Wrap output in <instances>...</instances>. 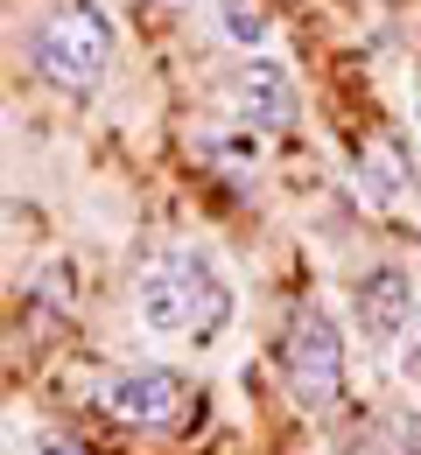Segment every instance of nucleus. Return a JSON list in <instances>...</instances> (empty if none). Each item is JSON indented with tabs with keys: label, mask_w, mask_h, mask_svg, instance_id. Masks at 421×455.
<instances>
[{
	"label": "nucleus",
	"mask_w": 421,
	"mask_h": 455,
	"mask_svg": "<svg viewBox=\"0 0 421 455\" xmlns=\"http://www.w3.org/2000/svg\"><path fill=\"white\" fill-rule=\"evenodd\" d=\"M232 106H239V126H246V133H288L296 113H302L296 77H288L281 63H260V57L239 63V77H232Z\"/></svg>",
	"instance_id": "obj_6"
},
{
	"label": "nucleus",
	"mask_w": 421,
	"mask_h": 455,
	"mask_svg": "<svg viewBox=\"0 0 421 455\" xmlns=\"http://www.w3.org/2000/svg\"><path fill=\"white\" fill-rule=\"evenodd\" d=\"M281 379H288V399L302 413H330L344 399V337L330 323V308L302 301L288 315V337H281Z\"/></svg>",
	"instance_id": "obj_3"
},
{
	"label": "nucleus",
	"mask_w": 421,
	"mask_h": 455,
	"mask_svg": "<svg viewBox=\"0 0 421 455\" xmlns=\"http://www.w3.org/2000/svg\"><path fill=\"white\" fill-rule=\"evenodd\" d=\"M28 63H36V77L50 92L92 99L106 84V70H113V21L92 0H57L28 36Z\"/></svg>",
	"instance_id": "obj_2"
},
{
	"label": "nucleus",
	"mask_w": 421,
	"mask_h": 455,
	"mask_svg": "<svg viewBox=\"0 0 421 455\" xmlns=\"http://www.w3.org/2000/svg\"><path fill=\"white\" fill-rule=\"evenodd\" d=\"M155 7H190V0H155Z\"/></svg>",
	"instance_id": "obj_11"
},
{
	"label": "nucleus",
	"mask_w": 421,
	"mask_h": 455,
	"mask_svg": "<svg viewBox=\"0 0 421 455\" xmlns=\"http://www.w3.org/2000/svg\"><path fill=\"white\" fill-rule=\"evenodd\" d=\"M352 455H421V413H408V406L379 413L359 442H352Z\"/></svg>",
	"instance_id": "obj_8"
},
{
	"label": "nucleus",
	"mask_w": 421,
	"mask_h": 455,
	"mask_svg": "<svg viewBox=\"0 0 421 455\" xmlns=\"http://www.w3.org/2000/svg\"><path fill=\"white\" fill-rule=\"evenodd\" d=\"M92 399H99L106 420L141 427V435H169V427L190 420V386H182V371H169V364H126Z\"/></svg>",
	"instance_id": "obj_4"
},
{
	"label": "nucleus",
	"mask_w": 421,
	"mask_h": 455,
	"mask_svg": "<svg viewBox=\"0 0 421 455\" xmlns=\"http://www.w3.org/2000/svg\"><path fill=\"white\" fill-rule=\"evenodd\" d=\"M352 308H359V330L372 350H393L415 323V281L408 267H365L359 287H352Z\"/></svg>",
	"instance_id": "obj_5"
},
{
	"label": "nucleus",
	"mask_w": 421,
	"mask_h": 455,
	"mask_svg": "<svg viewBox=\"0 0 421 455\" xmlns=\"http://www.w3.org/2000/svg\"><path fill=\"white\" fill-rule=\"evenodd\" d=\"M134 308L155 337H182V343H218L232 323V281L211 267V252L176 245L162 259L141 267L134 281Z\"/></svg>",
	"instance_id": "obj_1"
},
{
	"label": "nucleus",
	"mask_w": 421,
	"mask_h": 455,
	"mask_svg": "<svg viewBox=\"0 0 421 455\" xmlns=\"http://www.w3.org/2000/svg\"><path fill=\"white\" fill-rule=\"evenodd\" d=\"M408 337H415V343H408V357H401V371H408V379H421V323H408Z\"/></svg>",
	"instance_id": "obj_10"
},
{
	"label": "nucleus",
	"mask_w": 421,
	"mask_h": 455,
	"mask_svg": "<svg viewBox=\"0 0 421 455\" xmlns=\"http://www.w3.org/2000/svg\"><path fill=\"white\" fill-rule=\"evenodd\" d=\"M218 21H225V36L239 43L246 57H253V50L267 43V14H260L253 0H218Z\"/></svg>",
	"instance_id": "obj_9"
},
{
	"label": "nucleus",
	"mask_w": 421,
	"mask_h": 455,
	"mask_svg": "<svg viewBox=\"0 0 421 455\" xmlns=\"http://www.w3.org/2000/svg\"><path fill=\"white\" fill-rule=\"evenodd\" d=\"M359 189L365 204H401L408 196V155H401V140H365L359 148Z\"/></svg>",
	"instance_id": "obj_7"
}]
</instances>
